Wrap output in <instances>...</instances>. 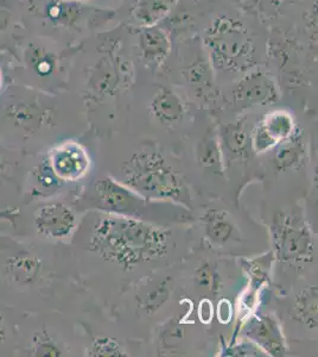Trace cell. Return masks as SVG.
<instances>
[{
    "instance_id": "4dcf8cb0",
    "label": "cell",
    "mask_w": 318,
    "mask_h": 357,
    "mask_svg": "<svg viewBox=\"0 0 318 357\" xmlns=\"http://www.w3.org/2000/svg\"><path fill=\"white\" fill-rule=\"evenodd\" d=\"M3 70H1V68H0V89H1V86H3Z\"/></svg>"
},
{
    "instance_id": "ba28073f",
    "label": "cell",
    "mask_w": 318,
    "mask_h": 357,
    "mask_svg": "<svg viewBox=\"0 0 318 357\" xmlns=\"http://www.w3.org/2000/svg\"><path fill=\"white\" fill-rule=\"evenodd\" d=\"M297 131L294 118L286 110L271 111L262 118L253 130L252 146L258 154H262L278 146Z\"/></svg>"
},
{
    "instance_id": "30bf717a",
    "label": "cell",
    "mask_w": 318,
    "mask_h": 357,
    "mask_svg": "<svg viewBox=\"0 0 318 357\" xmlns=\"http://www.w3.org/2000/svg\"><path fill=\"white\" fill-rule=\"evenodd\" d=\"M127 61H118L113 57H102L94 66L88 77V89L97 97L112 96L129 75Z\"/></svg>"
},
{
    "instance_id": "277c9868",
    "label": "cell",
    "mask_w": 318,
    "mask_h": 357,
    "mask_svg": "<svg viewBox=\"0 0 318 357\" xmlns=\"http://www.w3.org/2000/svg\"><path fill=\"white\" fill-rule=\"evenodd\" d=\"M272 237L279 260L294 264L314 260V238L305 222L297 215L284 212L276 215Z\"/></svg>"
},
{
    "instance_id": "4316f807",
    "label": "cell",
    "mask_w": 318,
    "mask_h": 357,
    "mask_svg": "<svg viewBox=\"0 0 318 357\" xmlns=\"http://www.w3.org/2000/svg\"><path fill=\"white\" fill-rule=\"evenodd\" d=\"M202 163L203 166L213 168V169L215 167L220 166V153H218V143L215 139H210L205 146L203 155H202Z\"/></svg>"
},
{
    "instance_id": "3957f363",
    "label": "cell",
    "mask_w": 318,
    "mask_h": 357,
    "mask_svg": "<svg viewBox=\"0 0 318 357\" xmlns=\"http://www.w3.org/2000/svg\"><path fill=\"white\" fill-rule=\"evenodd\" d=\"M203 45L214 68L245 73L255 65V45L248 29L232 17L220 15L207 28Z\"/></svg>"
},
{
    "instance_id": "5b68a950",
    "label": "cell",
    "mask_w": 318,
    "mask_h": 357,
    "mask_svg": "<svg viewBox=\"0 0 318 357\" xmlns=\"http://www.w3.org/2000/svg\"><path fill=\"white\" fill-rule=\"evenodd\" d=\"M31 10L53 26L79 30L106 20L105 11L88 5L85 0H31Z\"/></svg>"
},
{
    "instance_id": "603a6c76",
    "label": "cell",
    "mask_w": 318,
    "mask_h": 357,
    "mask_svg": "<svg viewBox=\"0 0 318 357\" xmlns=\"http://www.w3.org/2000/svg\"><path fill=\"white\" fill-rule=\"evenodd\" d=\"M170 294H171V284H168V281H163L156 289H151L146 294L145 298L141 301V306L146 313L151 314L166 304L170 298Z\"/></svg>"
},
{
    "instance_id": "f546056e",
    "label": "cell",
    "mask_w": 318,
    "mask_h": 357,
    "mask_svg": "<svg viewBox=\"0 0 318 357\" xmlns=\"http://www.w3.org/2000/svg\"><path fill=\"white\" fill-rule=\"evenodd\" d=\"M6 338V326H5L4 316L0 312V347L4 344Z\"/></svg>"
},
{
    "instance_id": "7402d4cb",
    "label": "cell",
    "mask_w": 318,
    "mask_h": 357,
    "mask_svg": "<svg viewBox=\"0 0 318 357\" xmlns=\"http://www.w3.org/2000/svg\"><path fill=\"white\" fill-rule=\"evenodd\" d=\"M184 77L191 87L203 93L213 89V66L210 61L196 60L186 67Z\"/></svg>"
},
{
    "instance_id": "ffe728a7",
    "label": "cell",
    "mask_w": 318,
    "mask_h": 357,
    "mask_svg": "<svg viewBox=\"0 0 318 357\" xmlns=\"http://www.w3.org/2000/svg\"><path fill=\"white\" fill-rule=\"evenodd\" d=\"M318 289L317 286H310L297 296L292 307V317L296 321L316 329L318 324Z\"/></svg>"
},
{
    "instance_id": "4fadbf2b",
    "label": "cell",
    "mask_w": 318,
    "mask_h": 357,
    "mask_svg": "<svg viewBox=\"0 0 318 357\" xmlns=\"http://www.w3.org/2000/svg\"><path fill=\"white\" fill-rule=\"evenodd\" d=\"M248 337L253 338L258 344L272 355L285 353V342L276 321L270 317H260L253 321L248 330Z\"/></svg>"
},
{
    "instance_id": "9c48e42d",
    "label": "cell",
    "mask_w": 318,
    "mask_h": 357,
    "mask_svg": "<svg viewBox=\"0 0 318 357\" xmlns=\"http://www.w3.org/2000/svg\"><path fill=\"white\" fill-rule=\"evenodd\" d=\"M35 227L37 232L47 238L65 240L77 227V215L65 204H47L35 213Z\"/></svg>"
},
{
    "instance_id": "5bb4252c",
    "label": "cell",
    "mask_w": 318,
    "mask_h": 357,
    "mask_svg": "<svg viewBox=\"0 0 318 357\" xmlns=\"http://www.w3.org/2000/svg\"><path fill=\"white\" fill-rule=\"evenodd\" d=\"M273 156L276 171L287 172L299 169L305 160V146L302 136L294 132L291 137L279 143Z\"/></svg>"
},
{
    "instance_id": "8fae6325",
    "label": "cell",
    "mask_w": 318,
    "mask_h": 357,
    "mask_svg": "<svg viewBox=\"0 0 318 357\" xmlns=\"http://www.w3.org/2000/svg\"><path fill=\"white\" fill-rule=\"evenodd\" d=\"M138 49L146 65L159 66L166 62L173 45L169 35L158 25L143 26L138 33Z\"/></svg>"
},
{
    "instance_id": "1f68e13d",
    "label": "cell",
    "mask_w": 318,
    "mask_h": 357,
    "mask_svg": "<svg viewBox=\"0 0 318 357\" xmlns=\"http://www.w3.org/2000/svg\"><path fill=\"white\" fill-rule=\"evenodd\" d=\"M1 166H3V162H1V156H0V169H1Z\"/></svg>"
},
{
    "instance_id": "52a82bcc",
    "label": "cell",
    "mask_w": 318,
    "mask_h": 357,
    "mask_svg": "<svg viewBox=\"0 0 318 357\" xmlns=\"http://www.w3.org/2000/svg\"><path fill=\"white\" fill-rule=\"evenodd\" d=\"M47 162L60 181H77L88 173L90 167L87 151L72 141L54 146L49 151Z\"/></svg>"
},
{
    "instance_id": "83f0119b",
    "label": "cell",
    "mask_w": 318,
    "mask_h": 357,
    "mask_svg": "<svg viewBox=\"0 0 318 357\" xmlns=\"http://www.w3.org/2000/svg\"><path fill=\"white\" fill-rule=\"evenodd\" d=\"M195 278L202 287H210V284H214V273L208 264H202L198 268Z\"/></svg>"
},
{
    "instance_id": "2e32d148",
    "label": "cell",
    "mask_w": 318,
    "mask_h": 357,
    "mask_svg": "<svg viewBox=\"0 0 318 357\" xmlns=\"http://www.w3.org/2000/svg\"><path fill=\"white\" fill-rule=\"evenodd\" d=\"M8 114L24 128L40 126L50 119V111L36 100H19L10 104Z\"/></svg>"
},
{
    "instance_id": "7c38bea8",
    "label": "cell",
    "mask_w": 318,
    "mask_h": 357,
    "mask_svg": "<svg viewBox=\"0 0 318 357\" xmlns=\"http://www.w3.org/2000/svg\"><path fill=\"white\" fill-rule=\"evenodd\" d=\"M150 112L163 126L180 124L184 117V105L181 98L168 87H159L150 102Z\"/></svg>"
},
{
    "instance_id": "d6986e66",
    "label": "cell",
    "mask_w": 318,
    "mask_h": 357,
    "mask_svg": "<svg viewBox=\"0 0 318 357\" xmlns=\"http://www.w3.org/2000/svg\"><path fill=\"white\" fill-rule=\"evenodd\" d=\"M25 63L38 77H50L60 67V57L53 50L37 45H30L25 49Z\"/></svg>"
},
{
    "instance_id": "7a4b0ae2",
    "label": "cell",
    "mask_w": 318,
    "mask_h": 357,
    "mask_svg": "<svg viewBox=\"0 0 318 357\" xmlns=\"http://www.w3.org/2000/svg\"><path fill=\"white\" fill-rule=\"evenodd\" d=\"M121 174L124 185L145 199L189 203L186 185L158 151H143L133 154L121 168Z\"/></svg>"
},
{
    "instance_id": "cb8c5ba5",
    "label": "cell",
    "mask_w": 318,
    "mask_h": 357,
    "mask_svg": "<svg viewBox=\"0 0 318 357\" xmlns=\"http://www.w3.org/2000/svg\"><path fill=\"white\" fill-rule=\"evenodd\" d=\"M244 123H245V119L238 121V122L225 126V131H223L225 146L230 148V151H234L237 154H240L245 151L246 142H247Z\"/></svg>"
},
{
    "instance_id": "e0dca14e",
    "label": "cell",
    "mask_w": 318,
    "mask_h": 357,
    "mask_svg": "<svg viewBox=\"0 0 318 357\" xmlns=\"http://www.w3.org/2000/svg\"><path fill=\"white\" fill-rule=\"evenodd\" d=\"M95 190L101 203L112 210L129 208L133 203L137 202L136 195H132L131 190L113 181L112 178L100 180L95 185Z\"/></svg>"
},
{
    "instance_id": "6da1fadb",
    "label": "cell",
    "mask_w": 318,
    "mask_h": 357,
    "mask_svg": "<svg viewBox=\"0 0 318 357\" xmlns=\"http://www.w3.org/2000/svg\"><path fill=\"white\" fill-rule=\"evenodd\" d=\"M169 240L166 229L129 217L107 215L95 224L89 249L104 260L129 271L166 255Z\"/></svg>"
},
{
    "instance_id": "9a60e30c",
    "label": "cell",
    "mask_w": 318,
    "mask_h": 357,
    "mask_svg": "<svg viewBox=\"0 0 318 357\" xmlns=\"http://www.w3.org/2000/svg\"><path fill=\"white\" fill-rule=\"evenodd\" d=\"M178 0H137L132 8V18L141 28L157 25L168 17Z\"/></svg>"
},
{
    "instance_id": "d4e9b609",
    "label": "cell",
    "mask_w": 318,
    "mask_h": 357,
    "mask_svg": "<svg viewBox=\"0 0 318 357\" xmlns=\"http://www.w3.org/2000/svg\"><path fill=\"white\" fill-rule=\"evenodd\" d=\"M89 356L121 357L126 356L119 342L113 338H97L89 350Z\"/></svg>"
},
{
    "instance_id": "ac0fdd59",
    "label": "cell",
    "mask_w": 318,
    "mask_h": 357,
    "mask_svg": "<svg viewBox=\"0 0 318 357\" xmlns=\"http://www.w3.org/2000/svg\"><path fill=\"white\" fill-rule=\"evenodd\" d=\"M42 269V262L36 255L24 252L11 257L6 264V273L15 282L19 284H33Z\"/></svg>"
},
{
    "instance_id": "f1b7e54d",
    "label": "cell",
    "mask_w": 318,
    "mask_h": 357,
    "mask_svg": "<svg viewBox=\"0 0 318 357\" xmlns=\"http://www.w3.org/2000/svg\"><path fill=\"white\" fill-rule=\"evenodd\" d=\"M11 10L6 4V0H0V31H4L8 26L11 20Z\"/></svg>"
},
{
    "instance_id": "8992f818",
    "label": "cell",
    "mask_w": 318,
    "mask_h": 357,
    "mask_svg": "<svg viewBox=\"0 0 318 357\" xmlns=\"http://www.w3.org/2000/svg\"><path fill=\"white\" fill-rule=\"evenodd\" d=\"M234 104L240 110L274 104L279 100L278 86L271 74L262 69H250L239 80L233 92Z\"/></svg>"
},
{
    "instance_id": "44dd1931",
    "label": "cell",
    "mask_w": 318,
    "mask_h": 357,
    "mask_svg": "<svg viewBox=\"0 0 318 357\" xmlns=\"http://www.w3.org/2000/svg\"><path fill=\"white\" fill-rule=\"evenodd\" d=\"M206 234L214 243L223 244L233 235L234 225L228 213L218 210H210L203 217Z\"/></svg>"
},
{
    "instance_id": "484cf974",
    "label": "cell",
    "mask_w": 318,
    "mask_h": 357,
    "mask_svg": "<svg viewBox=\"0 0 318 357\" xmlns=\"http://www.w3.org/2000/svg\"><path fill=\"white\" fill-rule=\"evenodd\" d=\"M33 342H35L33 351L37 356H60L61 350L47 335H40V333L37 335L33 338Z\"/></svg>"
}]
</instances>
